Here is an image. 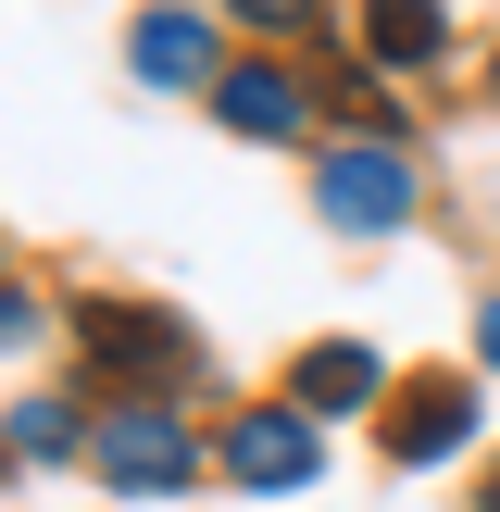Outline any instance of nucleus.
Masks as SVG:
<instances>
[{
  "instance_id": "20e7f679",
  "label": "nucleus",
  "mask_w": 500,
  "mask_h": 512,
  "mask_svg": "<svg viewBox=\"0 0 500 512\" xmlns=\"http://www.w3.org/2000/svg\"><path fill=\"white\" fill-rule=\"evenodd\" d=\"M213 113L238 125V138H300V75L238 63V75H213Z\"/></svg>"
},
{
  "instance_id": "6e6552de",
  "label": "nucleus",
  "mask_w": 500,
  "mask_h": 512,
  "mask_svg": "<svg viewBox=\"0 0 500 512\" xmlns=\"http://www.w3.org/2000/svg\"><path fill=\"white\" fill-rule=\"evenodd\" d=\"M375 350H313V363H300V413H350V400H375Z\"/></svg>"
},
{
  "instance_id": "ddd939ff",
  "label": "nucleus",
  "mask_w": 500,
  "mask_h": 512,
  "mask_svg": "<svg viewBox=\"0 0 500 512\" xmlns=\"http://www.w3.org/2000/svg\"><path fill=\"white\" fill-rule=\"evenodd\" d=\"M475 338H488V363H500V300H488V313H475Z\"/></svg>"
},
{
  "instance_id": "7ed1b4c3",
  "label": "nucleus",
  "mask_w": 500,
  "mask_h": 512,
  "mask_svg": "<svg viewBox=\"0 0 500 512\" xmlns=\"http://www.w3.org/2000/svg\"><path fill=\"white\" fill-rule=\"evenodd\" d=\"M225 475H238V488H300V475H313V413H288V400L238 413L225 425Z\"/></svg>"
},
{
  "instance_id": "423d86ee",
  "label": "nucleus",
  "mask_w": 500,
  "mask_h": 512,
  "mask_svg": "<svg viewBox=\"0 0 500 512\" xmlns=\"http://www.w3.org/2000/svg\"><path fill=\"white\" fill-rule=\"evenodd\" d=\"M138 75H163V88H200V75H213V38H200L188 13H150V25H138Z\"/></svg>"
},
{
  "instance_id": "0eeeda50",
  "label": "nucleus",
  "mask_w": 500,
  "mask_h": 512,
  "mask_svg": "<svg viewBox=\"0 0 500 512\" xmlns=\"http://www.w3.org/2000/svg\"><path fill=\"white\" fill-rule=\"evenodd\" d=\"M363 38H375V63H438V38H450V25H438V0H375V13H363Z\"/></svg>"
},
{
  "instance_id": "f257e3e1",
  "label": "nucleus",
  "mask_w": 500,
  "mask_h": 512,
  "mask_svg": "<svg viewBox=\"0 0 500 512\" xmlns=\"http://www.w3.org/2000/svg\"><path fill=\"white\" fill-rule=\"evenodd\" d=\"M325 213L350 225V238H388L400 213H413V175H400V150H325Z\"/></svg>"
},
{
  "instance_id": "1a4fd4ad",
  "label": "nucleus",
  "mask_w": 500,
  "mask_h": 512,
  "mask_svg": "<svg viewBox=\"0 0 500 512\" xmlns=\"http://www.w3.org/2000/svg\"><path fill=\"white\" fill-rule=\"evenodd\" d=\"M88 350H125V363H163V350H175V325H138V313H100V300H88Z\"/></svg>"
},
{
  "instance_id": "39448f33",
  "label": "nucleus",
  "mask_w": 500,
  "mask_h": 512,
  "mask_svg": "<svg viewBox=\"0 0 500 512\" xmlns=\"http://www.w3.org/2000/svg\"><path fill=\"white\" fill-rule=\"evenodd\" d=\"M463 438H475V400L463 388H425V400L388 413V450H400V463H438V450H463Z\"/></svg>"
},
{
  "instance_id": "f03ea898",
  "label": "nucleus",
  "mask_w": 500,
  "mask_h": 512,
  "mask_svg": "<svg viewBox=\"0 0 500 512\" xmlns=\"http://www.w3.org/2000/svg\"><path fill=\"white\" fill-rule=\"evenodd\" d=\"M188 425H163L150 413V400H125L113 425H100V475H113V488H188Z\"/></svg>"
},
{
  "instance_id": "9d476101",
  "label": "nucleus",
  "mask_w": 500,
  "mask_h": 512,
  "mask_svg": "<svg viewBox=\"0 0 500 512\" xmlns=\"http://www.w3.org/2000/svg\"><path fill=\"white\" fill-rule=\"evenodd\" d=\"M13 450H50V463H63V450H75V413H63V400H13Z\"/></svg>"
},
{
  "instance_id": "4468645a",
  "label": "nucleus",
  "mask_w": 500,
  "mask_h": 512,
  "mask_svg": "<svg viewBox=\"0 0 500 512\" xmlns=\"http://www.w3.org/2000/svg\"><path fill=\"white\" fill-rule=\"evenodd\" d=\"M488 512H500V488H488Z\"/></svg>"
},
{
  "instance_id": "f8f14e48",
  "label": "nucleus",
  "mask_w": 500,
  "mask_h": 512,
  "mask_svg": "<svg viewBox=\"0 0 500 512\" xmlns=\"http://www.w3.org/2000/svg\"><path fill=\"white\" fill-rule=\"evenodd\" d=\"M0 338H25V300H13V288H0Z\"/></svg>"
},
{
  "instance_id": "9b49d317",
  "label": "nucleus",
  "mask_w": 500,
  "mask_h": 512,
  "mask_svg": "<svg viewBox=\"0 0 500 512\" xmlns=\"http://www.w3.org/2000/svg\"><path fill=\"white\" fill-rule=\"evenodd\" d=\"M238 13H250V25H300L313 0H238Z\"/></svg>"
}]
</instances>
